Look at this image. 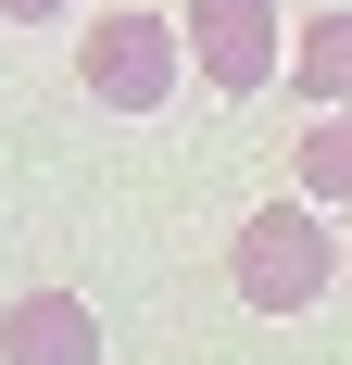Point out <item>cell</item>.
Segmentation results:
<instances>
[{"label": "cell", "mask_w": 352, "mask_h": 365, "mask_svg": "<svg viewBox=\"0 0 352 365\" xmlns=\"http://www.w3.org/2000/svg\"><path fill=\"white\" fill-rule=\"evenodd\" d=\"M176 38H189L202 88H227V101H252V88H277V76H289L277 0H189V13H176Z\"/></svg>", "instance_id": "cell-3"}, {"label": "cell", "mask_w": 352, "mask_h": 365, "mask_svg": "<svg viewBox=\"0 0 352 365\" xmlns=\"http://www.w3.org/2000/svg\"><path fill=\"white\" fill-rule=\"evenodd\" d=\"M0 365H101L88 290H13L0 302Z\"/></svg>", "instance_id": "cell-4"}, {"label": "cell", "mask_w": 352, "mask_h": 365, "mask_svg": "<svg viewBox=\"0 0 352 365\" xmlns=\"http://www.w3.org/2000/svg\"><path fill=\"white\" fill-rule=\"evenodd\" d=\"M0 26H76V0H0Z\"/></svg>", "instance_id": "cell-7"}, {"label": "cell", "mask_w": 352, "mask_h": 365, "mask_svg": "<svg viewBox=\"0 0 352 365\" xmlns=\"http://www.w3.org/2000/svg\"><path fill=\"white\" fill-rule=\"evenodd\" d=\"M340 264H352V252H340V227H327L302 189H289V202H252L239 240H227V277H239L252 315H315Z\"/></svg>", "instance_id": "cell-1"}, {"label": "cell", "mask_w": 352, "mask_h": 365, "mask_svg": "<svg viewBox=\"0 0 352 365\" xmlns=\"http://www.w3.org/2000/svg\"><path fill=\"white\" fill-rule=\"evenodd\" d=\"M289 88H302L315 113H352V0H327L315 26L289 38Z\"/></svg>", "instance_id": "cell-5"}, {"label": "cell", "mask_w": 352, "mask_h": 365, "mask_svg": "<svg viewBox=\"0 0 352 365\" xmlns=\"http://www.w3.org/2000/svg\"><path fill=\"white\" fill-rule=\"evenodd\" d=\"M302 202H352V113H315V126H302Z\"/></svg>", "instance_id": "cell-6"}, {"label": "cell", "mask_w": 352, "mask_h": 365, "mask_svg": "<svg viewBox=\"0 0 352 365\" xmlns=\"http://www.w3.org/2000/svg\"><path fill=\"white\" fill-rule=\"evenodd\" d=\"M176 63H189V38H176V13H88V38H76V88L101 113H164L176 101Z\"/></svg>", "instance_id": "cell-2"}]
</instances>
